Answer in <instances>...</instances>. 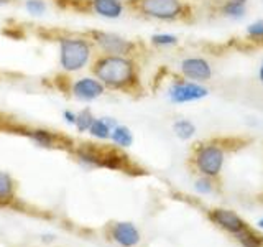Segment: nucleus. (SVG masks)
<instances>
[{
    "label": "nucleus",
    "mask_w": 263,
    "mask_h": 247,
    "mask_svg": "<svg viewBox=\"0 0 263 247\" xmlns=\"http://www.w3.org/2000/svg\"><path fill=\"white\" fill-rule=\"evenodd\" d=\"M25 8L31 15H43L46 12V4L45 0H25Z\"/></svg>",
    "instance_id": "obj_22"
},
{
    "label": "nucleus",
    "mask_w": 263,
    "mask_h": 247,
    "mask_svg": "<svg viewBox=\"0 0 263 247\" xmlns=\"http://www.w3.org/2000/svg\"><path fill=\"white\" fill-rule=\"evenodd\" d=\"M209 219L217 224L219 227H222L224 231H227L229 234H234L237 236L238 233L247 227V222L238 216L237 213L230 211V209H224V208H217V209H212L209 213Z\"/></svg>",
    "instance_id": "obj_9"
},
{
    "label": "nucleus",
    "mask_w": 263,
    "mask_h": 247,
    "mask_svg": "<svg viewBox=\"0 0 263 247\" xmlns=\"http://www.w3.org/2000/svg\"><path fill=\"white\" fill-rule=\"evenodd\" d=\"M94 119H96V115L92 114V111H90L89 107H84V109L78 112V115H76V123H74V127L78 129L79 134H84V132H89V129H90V126H92Z\"/></svg>",
    "instance_id": "obj_19"
},
{
    "label": "nucleus",
    "mask_w": 263,
    "mask_h": 247,
    "mask_svg": "<svg viewBox=\"0 0 263 247\" xmlns=\"http://www.w3.org/2000/svg\"><path fill=\"white\" fill-rule=\"evenodd\" d=\"M173 132L175 135L181 140H189L193 138L196 134V126L187 119H178L175 123H173Z\"/></svg>",
    "instance_id": "obj_18"
},
{
    "label": "nucleus",
    "mask_w": 263,
    "mask_h": 247,
    "mask_svg": "<svg viewBox=\"0 0 263 247\" xmlns=\"http://www.w3.org/2000/svg\"><path fill=\"white\" fill-rule=\"evenodd\" d=\"M15 198V181L5 171H0V204H8Z\"/></svg>",
    "instance_id": "obj_15"
},
{
    "label": "nucleus",
    "mask_w": 263,
    "mask_h": 247,
    "mask_svg": "<svg viewBox=\"0 0 263 247\" xmlns=\"http://www.w3.org/2000/svg\"><path fill=\"white\" fill-rule=\"evenodd\" d=\"M74 155H76V158L81 163L87 165V167H101V158H102L101 148L84 144L82 147H78L76 150H74Z\"/></svg>",
    "instance_id": "obj_13"
},
{
    "label": "nucleus",
    "mask_w": 263,
    "mask_h": 247,
    "mask_svg": "<svg viewBox=\"0 0 263 247\" xmlns=\"http://www.w3.org/2000/svg\"><path fill=\"white\" fill-rule=\"evenodd\" d=\"M105 93V86L96 76H84L74 79L69 84V94L82 102L96 101Z\"/></svg>",
    "instance_id": "obj_7"
},
{
    "label": "nucleus",
    "mask_w": 263,
    "mask_h": 247,
    "mask_svg": "<svg viewBox=\"0 0 263 247\" xmlns=\"http://www.w3.org/2000/svg\"><path fill=\"white\" fill-rule=\"evenodd\" d=\"M110 237L122 247H135L140 244V233L132 222H115L110 227Z\"/></svg>",
    "instance_id": "obj_10"
},
{
    "label": "nucleus",
    "mask_w": 263,
    "mask_h": 247,
    "mask_svg": "<svg viewBox=\"0 0 263 247\" xmlns=\"http://www.w3.org/2000/svg\"><path fill=\"white\" fill-rule=\"evenodd\" d=\"M247 35L253 40H263V20H257L247 27Z\"/></svg>",
    "instance_id": "obj_24"
},
{
    "label": "nucleus",
    "mask_w": 263,
    "mask_h": 247,
    "mask_svg": "<svg viewBox=\"0 0 263 247\" xmlns=\"http://www.w3.org/2000/svg\"><path fill=\"white\" fill-rule=\"evenodd\" d=\"M194 189L199 195H209L212 189H214V183H212V178L209 177H201L199 180L196 181Z\"/></svg>",
    "instance_id": "obj_23"
},
{
    "label": "nucleus",
    "mask_w": 263,
    "mask_h": 247,
    "mask_svg": "<svg viewBox=\"0 0 263 247\" xmlns=\"http://www.w3.org/2000/svg\"><path fill=\"white\" fill-rule=\"evenodd\" d=\"M235 2H242V4H245V2H247V0H235Z\"/></svg>",
    "instance_id": "obj_29"
},
{
    "label": "nucleus",
    "mask_w": 263,
    "mask_h": 247,
    "mask_svg": "<svg viewBox=\"0 0 263 247\" xmlns=\"http://www.w3.org/2000/svg\"><path fill=\"white\" fill-rule=\"evenodd\" d=\"M25 135H27L30 140H33L36 145L45 147V148H53L58 145V137L56 134H53L51 130L48 129H27L25 130Z\"/></svg>",
    "instance_id": "obj_14"
},
{
    "label": "nucleus",
    "mask_w": 263,
    "mask_h": 247,
    "mask_svg": "<svg viewBox=\"0 0 263 247\" xmlns=\"http://www.w3.org/2000/svg\"><path fill=\"white\" fill-rule=\"evenodd\" d=\"M13 0H0V5H8V4H12Z\"/></svg>",
    "instance_id": "obj_27"
},
{
    "label": "nucleus",
    "mask_w": 263,
    "mask_h": 247,
    "mask_svg": "<svg viewBox=\"0 0 263 247\" xmlns=\"http://www.w3.org/2000/svg\"><path fill=\"white\" fill-rule=\"evenodd\" d=\"M92 74L105 89L134 91L138 86V68L132 56L99 55L92 61Z\"/></svg>",
    "instance_id": "obj_1"
},
{
    "label": "nucleus",
    "mask_w": 263,
    "mask_h": 247,
    "mask_svg": "<svg viewBox=\"0 0 263 247\" xmlns=\"http://www.w3.org/2000/svg\"><path fill=\"white\" fill-rule=\"evenodd\" d=\"M56 40L60 46V66L64 73H79L92 61L96 46L87 35H61Z\"/></svg>",
    "instance_id": "obj_2"
},
{
    "label": "nucleus",
    "mask_w": 263,
    "mask_h": 247,
    "mask_svg": "<svg viewBox=\"0 0 263 247\" xmlns=\"http://www.w3.org/2000/svg\"><path fill=\"white\" fill-rule=\"evenodd\" d=\"M135 10L146 19L160 22H175L184 15L181 0H134Z\"/></svg>",
    "instance_id": "obj_3"
},
{
    "label": "nucleus",
    "mask_w": 263,
    "mask_h": 247,
    "mask_svg": "<svg viewBox=\"0 0 263 247\" xmlns=\"http://www.w3.org/2000/svg\"><path fill=\"white\" fill-rule=\"evenodd\" d=\"M258 227H260V229H263V218L258 221Z\"/></svg>",
    "instance_id": "obj_28"
},
{
    "label": "nucleus",
    "mask_w": 263,
    "mask_h": 247,
    "mask_svg": "<svg viewBox=\"0 0 263 247\" xmlns=\"http://www.w3.org/2000/svg\"><path fill=\"white\" fill-rule=\"evenodd\" d=\"M258 79L263 82V63H261V66H260V71H258Z\"/></svg>",
    "instance_id": "obj_26"
},
{
    "label": "nucleus",
    "mask_w": 263,
    "mask_h": 247,
    "mask_svg": "<svg viewBox=\"0 0 263 247\" xmlns=\"http://www.w3.org/2000/svg\"><path fill=\"white\" fill-rule=\"evenodd\" d=\"M87 37L94 43V46L102 55H117V56H132L137 51V43L119 33L104 31V30H90Z\"/></svg>",
    "instance_id": "obj_4"
},
{
    "label": "nucleus",
    "mask_w": 263,
    "mask_h": 247,
    "mask_svg": "<svg viewBox=\"0 0 263 247\" xmlns=\"http://www.w3.org/2000/svg\"><path fill=\"white\" fill-rule=\"evenodd\" d=\"M235 239L242 247H263V236L249 226H247L242 233H238Z\"/></svg>",
    "instance_id": "obj_17"
},
{
    "label": "nucleus",
    "mask_w": 263,
    "mask_h": 247,
    "mask_svg": "<svg viewBox=\"0 0 263 247\" xmlns=\"http://www.w3.org/2000/svg\"><path fill=\"white\" fill-rule=\"evenodd\" d=\"M110 140L112 142L120 147V148H127L134 144V134H132V130L127 127V126H115L112 129V134H110Z\"/></svg>",
    "instance_id": "obj_16"
},
{
    "label": "nucleus",
    "mask_w": 263,
    "mask_h": 247,
    "mask_svg": "<svg viewBox=\"0 0 263 247\" xmlns=\"http://www.w3.org/2000/svg\"><path fill=\"white\" fill-rule=\"evenodd\" d=\"M209 96V89L202 82H194L187 79H176L168 87V97L173 104H186L201 101Z\"/></svg>",
    "instance_id": "obj_6"
},
{
    "label": "nucleus",
    "mask_w": 263,
    "mask_h": 247,
    "mask_svg": "<svg viewBox=\"0 0 263 247\" xmlns=\"http://www.w3.org/2000/svg\"><path fill=\"white\" fill-rule=\"evenodd\" d=\"M183 78L194 82H205L212 78V66L208 60L199 56L184 58L179 64Z\"/></svg>",
    "instance_id": "obj_8"
},
{
    "label": "nucleus",
    "mask_w": 263,
    "mask_h": 247,
    "mask_svg": "<svg viewBox=\"0 0 263 247\" xmlns=\"http://www.w3.org/2000/svg\"><path fill=\"white\" fill-rule=\"evenodd\" d=\"M92 12L107 20H117L123 15L125 5L122 0H90Z\"/></svg>",
    "instance_id": "obj_11"
},
{
    "label": "nucleus",
    "mask_w": 263,
    "mask_h": 247,
    "mask_svg": "<svg viewBox=\"0 0 263 247\" xmlns=\"http://www.w3.org/2000/svg\"><path fill=\"white\" fill-rule=\"evenodd\" d=\"M76 115H78V112L66 109V111L63 112V119H64L66 123H69V126H74V123H76Z\"/></svg>",
    "instance_id": "obj_25"
},
{
    "label": "nucleus",
    "mask_w": 263,
    "mask_h": 247,
    "mask_svg": "<svg viewBox=\"0 0 263 247\" xmlns=\"http://www.w3.org/2000/svg\"><path fill=\"white\" fill-rule=\"evenodd\" d=\"M245 4L242 2H235V0H227V2L222 5V13H224L227 19H242L245 15Z\"/></svg>",
    "instance_id": "obj_20"
},
{
    "label": "nucleus",
    "mask_w": 263,
    "mask_h": 247,
    "mask_svg": "<svg viewBox=\"0 0 263 247\" xmlns=\"http://www.w3.org/2000/svg\"><path fill=\"white\" fill-rule=\"evenodd\" d=\"M194 167L202 177L216 178L220 175L226 162L224 148L216 144H201L194 150Z\"/></svg>",
    "instance_id": "obj_5"
},
{
    "label": "nucleus",
    "mask_w": 263,
    "mask_h": 247,
    "mask_svg": "<svg viewBox=\"0 0 263 247\" xmlns=\"http://www.w3.org/2000/svg\"><path fill=\"white\" fill-rule=\"evenodd\" d=\"M115 126H119V122L114 117H96L92 126H90V129H89V134L94 138L107 140V138H110L112 129Z\"/></svg>",
    "instance_id": "obj_12"
},
{
    "label": "nucleus",
    "mask_w": 263,
    "mask_h": 247,
    "mask_svg": "<svg viewBox=\"0 0 263 247\" xmlns=\"http://www.w3.org/2000/svg\"><path fill=\"white\" fill-rule=\"evenodd\" d=\"M150 41H152L153 46L168 48V46L178 45V37L176 35H171V33H155V35H152Z\"/></svg>",
    "instance_id": "obj_21"
}]
</instances>
